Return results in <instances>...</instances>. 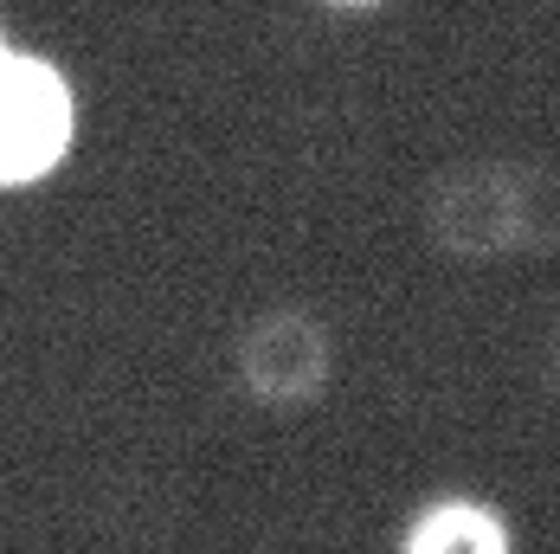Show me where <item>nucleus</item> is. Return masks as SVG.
<instances>
[{"label": "nucleus", "instance_id": "obj_1", "mask_svg": "<svg viewBox=\"0 0 560 554\" xmlns=\"http://www.w3.org/2000/svg\"><path fill=\"white\" fill-rule=\"evenodd\" d=\"M419 232L445 258H548L560 252V168L548 162H457L419 194Z\"/></svg>", "mask_w": 560, "mask_h": 554}, {"label": "nucleus", "instance_id": "obj_2", "mask_svg": "<svg viewBox=\"0 0 560 554\" xmlns=\"http://www.w3.org/2000/svg\"><path fill=\"white\" fill-rule=\"evenodd\" d=\"M84 142V91L71 65L39 46L0 53V194H33L58 181Z\"/></svg>", "mask_w": 560, "mask_h": 554}, {"label": "nucleus", "instance_id": "obj_3", "mask_svg": "<svg viewBox=\"0 0 560 554\" xmlns=\"http://www.w3.org/2000/svg\"><path fill=\"white\" fill-rule=\"evenodd\" d=\"M232 381L258 413H310L336 388V330L310 303H265L232 335Z\"/></svg>", "mask_w": 560, "mask_h": 554}, {"label": "nucleus", "instance_id": "obj_4", "mask_svg": "<svg viewBox=\"0 0 560 554\" xmlns=\"http://www.w3.org/2000/svg\"><path fill=\"white\" fill-rule=\"evenodd\" d=\"M399 554H515V535H509V522H503L497 503L439 497L406 522Z\"/></svg>", "mask_w": 560, "mask_h": 554}, {"label": "nucleus", "instance_id": "obj_5", "mask_svg": "<svg viewBox=\"0 0 560 554\" xmlns=\"http://www.w3.org/2000/svg\"><path fill=\"white\" fill-rule=\"evenodd\" d=\"M323 13H381V7H393V0H316Z\"/></svg>", "mask_w": 560, "mask_h": 554}, {"label": "nucleus", "instance_id": "obj_6", "mask_svg": "<svg viewBox=\"0 0 560 554\" xmlns=\"http://www.w3.org/2000/svg\"><path fill=\"white\" fill-rule=\"evenodd\" d=\"M548 374H555V388H560V330H555V342H548Z\"/></svg>", "mask_w": 560, "mask_h": 554}, {"label": "nucleus", "instance_id": "obj_7", "mask_svg": "<svg viewBox=\"0 0 560 554\" xmlns=\"http://www.w3.org/2000/svg\"><path fill=\"white\" fill-rule=\"evenodd\" d=\"M7 46H13V33H7V20H0V53H7Z\"/></svg>", "mask_w": 560, "mask_h": 554}]
</instances>
